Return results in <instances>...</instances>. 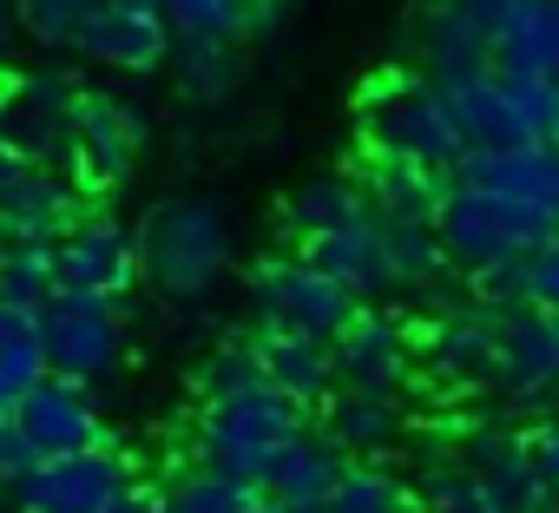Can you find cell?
Wrapping results in <instances>:
<instances>
[{
  "label": "cell",
  "instance_id": "cell-6",
  "mask_svg": "<svg viewBox=\"0 0 559 513\" xmlns=\"http://www.w3.org/2000/svg\"><path fill=\"white\" fill-rule=\"evenodd\" d=\"M40 343H47V369L73 375V382H106L126 362V323H119V297L99 290H53L40 303Z\"/></svg>",
  "mask_w": 559,
  "mask_h": 513
},
{
  "label": "cell",
  "instance_id": "cell-41",
  "mask_svg": "<svg viewBox=\"0 0 559 513\" xmlns=\"http://www.w3.org/2000/svg\"><path fill=\"white\" fill-rule=\"evenodd\" d=\"M21 165H27V158H21V152H14L8 139H0V198H8V184L21 178Z\"/></svg>",
  "mask_w": 559,
  "mask_h": 513
},
{
  "label": "cell",
  "instance_id": "cell-22",
  "mask_svg": "<svg viewBox=\"0 0 559 513\" xmlns=\"http://www.w3.org/2000/svg\"><path fill=\"white\" fill-rule=\"evenodd\" d=\"M415 67H421L428 80L493 73V60H487V27L461 21L454 8H441V0H421V14H415Z\"/></svg>",
  "mask_w": 559,
  "mask_h": 513
},
{
  "label": "cell",
  "instance_id": "cell-7",
  "mask_svg": "<svg viewBox=\"0 0 559 513\" xmlns=\"http://www.w3.org/2000/svg\"><path fill=\"white\" fill-rule=\"evenodd\" d=\"M132 474L139 467L119 441H93V448H67V454H40L8 493L21 513H106Z\"/></svg>",
  "mask_w": 559,
  "mask_h": 513
},
{
  "label": "cell",
  "instance_id": "cell-34",
  "mask_svg": "<svg viewBox=\"0 0 559 513\" xmlns=\"http://www.w3.org/2000/svg\"><path fill=\"white\" fill-rule=\"evenodd\" d=\"M263 382V362H257V343L250 336H230L211 349V362L198 369V402H217V395H237V389H257Z\"/></svg>",
  "mask_w": 559,
  "mask_h": 513
},
{
  "label": "cell",
  "instance_id": "cell-2",
  "mask_svg": "<svg viewBox=\"0 0 559 513\" xmlns=\"http://www.w3.org/2000/svg\"><path fill=\"white\" fill-rule=\"evenodd\" d=\"M559 224L539 211V204H526V198H513V191H500V184H467V178H448V191H441V204H435V237H441V250H448V264L467 277V271H487V264H507V256H526L539 237H552Z\"/></svg>",
  "mask_w": 559,
  "mask_h": 513
},
{
  "label": "cell",
  "instance_id": "cell-46",
  "mask_svg": "<svg viewBox=\"0 0 559 513\" xmlns=\"http://www.w3.org/2000/svg\"><path fill=\"white\" fill-rule=\"evenodd\" d=\"M546 317H552V330H559V310H546Z\"/></svg>",
  "mask_w": 559,
  "mask_h": 513
},
{
  "label": "cell",
  "instance_id": "cell-43",
  "mask_svg": "<svg viewBox=\"0 0 559 513\" xmlns=\"http://www.w3.org/2000/svg\"><path fill=\"white\" fill-rule=\"evenodd\" d=\"M284 8H290V0H257V14H263V27H270L276 14H284Z\"/></svg>",
  "mask_w": 559,
  "mask_h": 513
},
{
  "label": "cell",
  "instance_id": "cell-44",
  "mask_svg": "<svg viewBox=\"0 0 559 513\" xmlns=\"http://www.w3.org/2000/svg\"><path fill=\"white\" fill-rule=\"evenodd\" d=\"M8 421H14V408H8V402H0V428H8Z\"/></svg>",
  "mask_w": 559,
  "mask_h": 513
},
{
  "label": "cell",
  "instance_id": "cell-35",
  "mask_svg": "<svg viewBox=\"0 0 559 513\" xmlns=\"http://www.w3.org/2000/svg\"><path fill=\"white\" fill-rule=\"evenodd\" d=\"M93 8H99V0H14V21L40 47H73V34L93 21Z\"/></svg>",
  "mask_w": 559,
  "mask_h": 513
},
{
  "label": "cell",
  "instance_id": "cell-18",
  "mask_svg": "<svg viewBox=\"0 0 559 513\" xmlns=\"http://www.w3.org/2000/svg\"><path fill=\"white\" fill-rule=\"evenodd\" d=\"M343 461H349V454L330 441V428L304 421L284 448L270 454V467H263V493H270V500H284V506H323L330 487H336V474H343Z\"/></svg>",
  "mask_w": 559,
  "mask_h": 513
},
{
  "label": "cell",
  "instance_id": "cell-16",
  "mask_svg": "<svg viewBox=\"0 0 559 513\" xmlns=\"http://www.w3.org/2000/svg\"><path fill=\"white\" fill-rule=\"evenodd\" d=\"M493 382L513 395V402H539L546 389H559V330L546 310L520 303V310H500V369Z\"/></svg>",
  "mask_w": 559,
  "mask_h": 513
},
{
  "label": "cell",
  "instance_id": "cell-9",
  "mask_svg": "<svg viewBox=\"0 0 559 513\" xmlns=\"http://www.w3.org/2000/svg\"><path fill=\"white\" fill-rule=\"evenodd\" d=\"M53 264H60V290H99L126 303V290L139 284V230L119 224L112 211H80L53 243Z\"/></svg>",
  "mask_w": 559,
  "mask_h": 513
},
{
  "label": "cell",
  "instance_id": "cell-11",
  "mask_svg": "<svg viewBox=\"0 0 559 513\" xmlns=\"http://www.w3.org/2000/svg\"><path fill=\"white\" fill-rule=\"evenodd\" d=\"M330 369L336 389H369V395H395L408 382V330L369 303H356V317L330 336Z\"/></svg>",
  "mask_w": 559,
  "mask_h": 513
},
{
  "label": "cell",
  "instance_id": "cell-49",
  "mask_svg": "<svg viewBox=\"0 0 559 513\" xmlns=\"http://www.w3.org/2000/svg\"><path fill=\"white\" fill-rule=\"evenodd\" d=\"M552 513H559V506H552Z\"/></svg>",
  "mask_w": 559,
  "mask_h": 513
},
{
  "label": "cell",
  "instance_id": "cell-23",
  "mask_svg": "<svg viewBox=\"0 0 559 513\" xmlns=\"http://www.w3.org/2000/svg\"><path fill=\"white\" fill-rule=\"evenodd\" d=\"M435 369L448 375V382H461V389H474V382H493V369H500V317H487V310H461V317H448L441 330H435Z\"/></svg>",
  "mask_w": 559,
  "mask_h": 513
},
{
  "label": "cell",
  "instance_id": "cell-27",
  "mask_svg": "<svg viewBox=\"0 0 559 513\" xmlns=\"http://www.w3.org/2000/svg\"><path fill=\"white\" fill-rule=\"evenodd\" d=\"M158 14L171 27V40H237L263 27L257 0H158Z\"/></svg>",
  "mask_w": 559,
  "mask_h": 513
},
{
  "label": "cell",
  "instance_id": "cell-39",
  "mask_svg": "<svg viewBox=\"0 0 559 513\" xmlns=\"http://www.w3.org/2000/svg\"><path fill=\"white\" fill-rule=\"evenodd\" d=\"M526 448H533V467H539V474H546V480L559 487V415H552V421H539Z\"/></svg>",
  "mask_w": 559,
  "mask_h": 513
},
{
  "label": "cell",
  "instance_id": "cell-10",
  "mask_svg": "<svg viewBox=\"0 0 559 513\" xmlns=\"http://www.w3.org/2000/svg\"><path fill=\"white\" fill-rule=\"evenodd\" d=\"M14 428L40 448V454H67V448H93V441H112L99 402H93V382H73V375H40L21 402H14Z\"/></svg>",
  "mask_w": 559,
  "mask_h": 513
},
{
  "label": "cell",
  "instance_id": "cell-19",
  "mask_svg": "<svg viewBox=\"0 0 559 513\" xmlns=\"http://www.w3.org/2000/svg\"><path fill=\"white\" fill-rule=\"evenodd\" d=\"M362 198L376 217H395V224H435V204L448 191V171L435 165H415V158H395V152H362V171H356Z\"/></svg>",
  "mask_w": 559,
  "mask_h": 513
},
{
  "label": "cell",
  "instance_id": "cell-32",
  "mask_svg": "<svg viewBox=\"0 0 559 513\" xmlns=\"http://www.w3.org/2000/svg\"><path fill=\"white\" fill-rule=\"evenodd\" d=\"M382 230H389V256H395V277L402 284H441L454 271L441 237H435V224H395V217H382Z\"/></svg>",
  "mask_w": 559,
  "mask_h": 513
},
{
  "label": "cell",
  "instance_id": "cell-1",
  "mask_svg": "<svg viewBox=\"0 0 559 513\" xmlns=\"http://www.w3.org/2000/svg\"><path fill=\"white\" fill-rule=\"evenodd\" d=\"M230 271V217L211 198H165L139 224V277L171 303H198Z\"/></svg>",
  "mask_w": 559,
  "mask_h": 513
},
{
  "label": "cell",
  "instance_id": "cell-21",
  "mask_svg": "<svg viewBox=\"0 0 559 513\" xmlns=\"http://www.w3.org/2000/svg\"><path fill=\"white\" fill-rule=\"evenodd\" d=\"M474 474L500 500V513H552V480L533 467L520 434H474Z\"/></svg>",
  "mask_w": 559,
  "mask_h": 513
},
{
  "label": "cell",
  "instance_id": "cell-15",
  "mask_svg": "<svg viewBox=\"0 0 559 513\" xmlns=\"http://www.w3.org/2000/svg\"><path fill=\"white\" fill-rule=\"evenodd\" d=\"M435 93H441V106H448V119H454V132H461L467 152H500V145L539 139L513 112V99H507V86L493 73H454V80H435Z\"/></svg>",
  "mask_w": 559,
  "mask_h": 513
},
{
  "label": "cell",
  "instance_id": "cell-30",
  "mask_svg": "<svg viewBox=\"0 0 559 513\" xmlns=\"http://www.w3.org/2000/svg\"><path fill=\"white\" fill-rule=\"evenodd\" d=\"M60 290V264H53V243H0V297L14 303H47Z\"/></svg>",
  "mask_w": 559,
  "mask_h": 513
},
{
  "label": "cell",
  "instance_id": "cell-14",
  "mask_svg": "<svg viewBox=\"0 0 559 513\" xmlns=\"http://www.w3.org/2000/svg\"><path fill=\"white\" fill-rule=\"evenodd\" d=\"M73 80L67 73H27L0 93V139H8L27 165H47L67 152V106H73Z\"/></svg>",
  "mask_w": 559,
  "mask_h": 513
},
{
  "label": "cell",
  "instance_id": "cell-33",
  "mask_svg": "<svg viewBox=\"0 0 559 513\" xmlns=\"http://www.w3.org/2000/svg\"><path fill=\"white\" fill-rule=\"evenodd\" d=\"M421 513H500V500L487 493V480L474 467H435L421 487H415Z\"/></svg>",
  "mask_w": 559,
  "mask_h": 513
},
{
  "label": "cell",
  "instance_id": "cell-42",
  "mask_svg": "<svg viewBox=\"0 0 559 513\" xmlns=\"http://www.w3.org/2000/svg\"><path fill=\"white\" fill-rule=\"evenodd\" d=\"M237 513H284V500H270V493H257L250 506H237Z\"/></svg>",
  "mask_w": 559,
  "mask_h": 513
},
{
  "label": "cell",
  "instance_id": "cell-38",
  "mask_svg": "<svg viewBox=\"0 0 559 513\" xmlns=\"http://www.w3.org/2000/svg\"><path fill=\"white\" fill-rule=\"evenodd\" d=\"M34 461H40V448H34V441H27V434L8 421V428H0V487H14V480L34 467Z\"/></svg>",
  "mask_w": 559,
  "mask_h": 513
},
{
  "label": "cell",
  "instance_id": "cell-48",
  "mask_svg": "<svg viewBox=\"0 0 559 513\" xmlns=\"http://www.w3.org/2000/svg\"><path fill=\"white\" fill-rule=\"evenodd\" d=\"M145 8H158V0H145Z\"/></svg>",
  "mask_w": 559,
  "mask_h": 513
},
{
  "label": "cell",
  "instance_id": "cell-20",
  "mask_svg": "<svg viewBox=\"0 0 559 513\" xmlns=\"http://www.w3.org/2000/svg\"><path fill=\"white\" fill-rule=\"evenodd\" d=\"M257 362H263V382L284 389L290 402L304 408H323V395L336 389V369H330V343L323 336H297V330H257Z\"/></svg>",
  "mask_w": 559,
  "mask_h": 513
},
{
  "label": "cell",
  "instance_id": "cell-24",
  "mask_svg": "<svg viewBox=\"0 0 559 513\" xmlns=\"http://www.w3.org/2000/svg\"><path fill=\"white\" fill-rule=\"evenodd\" d=\"M323 428L343 454H376L402 434V408L395 395H369V389H330L323 395Z\"/></svg>",
  "mask_w": 559,
  "mask_h": 513
},
{
  "label": "cell",
  "instance_id": "cell-4",
  "mask_svg": "<svg viewBox=\"0 0 559 513\" xmlns=\"http://www.w3.org/2000/svg\"><path fill=\"white\" fill-rule=\"evenodd\" d=\"M362 145L369 152H395V158H415V165H435V171H454V158L467 152L435 80L415 67V73H382L369 93H362Z\"/></svg>",
  "mask_w": 559,
  "mask_h": 513
},
{
  "label": "cell",
  "instance_id": "cell-5",
  "mask_svg": "<svg viewBox=\"0 0 559 513\" xmlns=\"http://www.w3.org/2000/svg\"><path fill=\"white\" fill-rule=\"evenodd\" d=\"M250 310H257L263 330H297V336H323L330 343L356 317V297L330 271H317L304 250L297 256L284 250V256H263V264L250 271Z\"/></svg>",
  "mask_w": 559,
  "mask_h": 513
},
{
  "label": "cell",
  "instance_id": "cell-17",
  "mask_svg": "<svg viewBox=\"0 0 559 513\" xmlns=\"http://www.w3.org/2000/svg\"><path fill=\"white\" fill-rule=\"evenodd\" d=\"M80 217V191L53 165H21V178L0 198V243H60Z\"/></svg>",
  "mask_w": 559,
  "mask_h": 513
},
{
  "label": "cell",
  "instance_id": "cell-29",
  "mask_svg": "<svg viewBox=\"0 0 559 513\" xmlns=\"http://www.w3.org/2000/svg\"><path fill=\"white\" fill-rule=\"evenodd\" d=\"M171 67H178V86L191 93V99H224L230 86H237V40H171V53H165Z\"/></svg>",
  "mask_w": 559,
  "mask_h": 513
},
{
  "label": "cell",
  "instance_id": "cell-13",
  "mask_svg": "<svg viewBox=\"0 0 559 513\" xmlns=\"http://www.w3.org/2000/svg\"><path fill=\"white\" fill-rule=\"evenodd\" d=\"M304 256H310L317 271H330L356 303H376V297L402 290L395 256H389V230H382L376 211L356 217V224H343V230H317V237H304Z\"/></svg>",
  "mask_w": 559,
  "mask_h": 513
},
{
  "label": "cell",
  "instance_id": "cell-26",
  "mask_svg": "<svg viewBox=\"0 0 559 513\" xmlns=\"http://www.w3.org/2000/svg\"><path fill=\"white\" fill-rule=\"evenodd\" d=\"M323 513H421V500H415V487L395 480L389 467L349 454L343 474H336V487H330V500H323Z\"/></svg>",
  "mask_w": 559,
  "mask_h": 513
},
{
  "label": "cell",
  "instance_id": "cell-40",
  "mask_svg": "<svg viewBox=\"0 0 559 513\" xmlns=\"http://www.w3.org/2000/svg\"><path fill=\"white\" fill-rule=\"evenodd\" d=\"M441 8H454L461 21H474V27H487V34H493V27H500V14L513 8V0H441Z\"/></svg>",
  "mask_w": 559,
  "mask_h": 513
},
{
  "label": "cell",
  "instance_id": "cell-3",
  "mask_svg": "<svg viewBox=\"0 0 559 513\" xmlns=\"http://www.w3.org/2000/svg\"><path fill=\"white\" fill-rule=\"evenodd\" d=\"M304 421H310L304 402H290L284 389L257 382V389H237V395L204 402L198 434H191V454H198V467H217V474H237V480L263 487L270 454L284 448Z\"/></svg>",
  "mask_w": 559,
  "mask_h": 513
},
{
  "label": "cell",
  "instance_id": "cell-8",
  "mask_svg": "<svg viewBox=\"0 0 559 513\" xmlns=\"http://www.w3.org/2000/svg\"><path fill=\"white\" fill-rule=\"evenodd\" d=\"M139 145H145V119L132 106H119L112 93H73V106H67V152L60 158L73 165L80 191H112L132 171Z\"/></svg>",
  "mask_w": 559,
  "mask_h": 513
},
{
  "label": "cell",
  "instance_id": "cell-47",
  "mask_svg": "<svg viewBox=\"0 0 559 513\" xmlns=\"http://www.w3.org/2000/svg\"><path fill=\"white\" fill-rule=\"evenodd\" d=\"M552 506H559V487H552Z\"/></svg>",
  "mask_w": 559,
  "mask_h": 513
},
{
  "label": "cell",
  "instance_id": "cell-45",
  "mask_svg": "<svg viewBox=\"0 0 559 513\" xmlns=\"http://www.w3.org/2000/svg\"><path fill=\"white\" fill-rule=\"evenodd\" d=\"M284 513H323V506H284Z\"/></svg>",
  "mask_w": 559,
  "mask_h": 513
},
{
  "label": "cell",
  "instance_id": "cell-31",
  "mask_svg": "<svg viewBox=\"0 0 559 513\" xmlns=\"http://www.w3.org/2000/svg\"><path fill=\"white\" fill-rule=\"evenodd\" d=\"M165 493H171V513H237V506H250L263 487H250V480H237V474H217V467H191V474L165 480Z\"/></svg>",
  "mask_w": 559,
  "mask_h": 513
},
{
  "label": "cell",
  "instance_id": "cell-28",
  "mask_svg": "<svg viewBox=\"0 0 559 513\" xmlns=\"http://www.w3.org/2000/svg\"><path fill=\"white\" fill-rule=\"evenodd\" d=\"M356 217H369V198H362V184H356L349 171L317 178V184H304V191L290 198V230H297V243L317 237V230H343V224H356Z\"/></svg>",
  "mask_w": 559,
  "mask_h": 513
},
{
  "label": "cell",
  "instance_id": "cell-12",
  "mask_svg": "<svg viewBox=\"0 0 559 513\" xmlns=\"http://www.w3.org/2000/svg\"><path fill=\"white\" fill-rule=\"evenodd\" d=\"M73 47L86 60L112 67V73H152L171 53V27H165L158 8H145V0H99L93 21L73 34Z\"/></svg>",
  "mask_w": 559,
  "mask_h": 513
},
{
  "label": "cell",
  "instance_id": "cell-36",
  "mask_svg": "<svg viewBox=\"0 0 559 513\" xmlns=\"http://www.w3.org/2000/svg\"><path fill=\"white\" fill-rule=\"evenodd\" d=\"M520 303H533V310H559V230L539 237V243L520 256Z\"/></svg>",
  "mask_w": 559,
  "mask_h": 513
},
{
  "label": "cell",
  "instance_id": "cell-37",
  "mask_svg": "<svg viewBox=\"0 0 559 513\" xmlns=\"http://www.w3.org/2000/svg\"><path fill=\"white\" fill-rule=\"evenodd\" d=\"M106 513H171V493H165V480H145V474H132Z\"/></svg>",
  "mask_w": 559,
  "mask_h": 513
},
{
  "label": "cell",
  "instance_id": "cell-25",
  "mask_svg": "<svg viewBox=\"0 0 559 513\" xmlns=\"http://www.w3.org/2000/svg\"><path fill=\"white\" fill-rule=\"evenodd\" d=\"M487 60H493V73L546 80V60H552V14H546V0H513V8L500 14V27L487 34Z\"/></svg>",
  "mask_w": 559,
  "mask_h": 513
}]
</instances>
